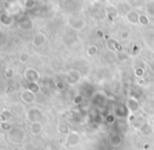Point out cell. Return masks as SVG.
<instances>
[{"mask_svg":"<svg viewBox=\"0 0 154 150\" xmlns=\"http://www.w3.org/2000/svg\"><path fill=\"white\" fill-rule=\"evenodd\" d=\"M29 131H31L32 134H39L41 131H42V124L40 122H36V123H31L29 125Z\"/></svg>","mask_w":154,"mask_h":150,"instance_id":"cell-6","label":"cell"},{"mask_svg":"<svg viewBox=\"0 0 154 150\" xmlns=\"http://www.w3.org/2000/svg\"><path fill=\"white\" fill-rule=\"evenodd\" d=\"M68 131H69L68 127H67L66 125H64V124H60V125L58 126V132H59V133L66 134V133H68Z\"/></svg>","mask_w":154,"mask_h":150,"instance_id":"cell-13","label":"cell"},{"mask_svg":"<svg viewBox=\"0 0 154 150\" xmlns=\"http://www.w3.org/2000/svg\"><path fill=\"white\" fill-rule=\"evenodd\" d=\"M20 4H22V8H26V10H31L35 6V4H36V1H34V0H24V1H20L19 2Z\"/></svg>","mask_w":154,"mask_h":150,"instance_id":"cell-10","label":"cell"},{"mask_svg":"<svg viewBox=\"0 0 154 150\" xmlns=\"http://www.w3.org/2000/svg\"><path fill=\"white\" fill-rule=\"evenodd\" d=\"M0 22L3 25H6V27H10V25L13 24L14 22V16L11 15L10 13L5 12H1L0 13Z\"/></svg>","mask_w":154,"mask_h":150,"instance_id":"cell-3","label":"cell"},{"mask_svg":"<svg viewBox=\"0 0 154 150\" xmlns=\"http://www.w3.org/2000/svg\"><path fill=\"white\" fill-rule=\"evenodd\" d=\"M45 39H46V37H45V35L43 33H38V34H36L32 37V45L36 47L41 46L45 42Z\"/></svg>","mask_w":154,"mask_h":150,"instance_id":"cell-4","label":"cell"},{"mask_svg":"<svg viewBox=\"0 0 154 150\" xmlns=\"http://www.w3.org/2000/svg\"><path fill=\"white\" fill-rule=\"evenodd\" d=\"M24 77L29 83L32 82H38L40 79V75L35 68H27L24 73Z\"/></svg>","mask_w":154,"mask_h":150,"instance_id":"cell-2","label":"cell"},{"mask_svg":"<svg viewBox=\"0 0 154 150\" xmlns=\"http://www.w3.org/2000/svg\"><path fill=\"white\" fill-rule=\"evenodd\" d=\"M21 99H22L25 103L31 104L35 101L36 97H35V93H32V91H29V89H25L22 93H21Z\"/></svg>","mask_w":154,"mask_h":150,"instance_id":"cell-5","label":"cell"},{"mask_svg":"<svg viewBox=\"0 0 154 150\" xmlns=\"http://www.w3.org/2000/svg\"><path fill=\"white\" fill-rule=\"evenodd\" d=\"M0 150H3V149H2V148H1V147H0Z\"/></svg>","mask_w":154,"mask_h":150,"instance_id":"cell-17","label":"cell"},{"mask_svg":"<svg viewBox=\"0 0 154 150\" xmlns=\"http://www.w3.org/2000/svg\"><path fill=\"white\" fill-rule=\"evenodd\" d=\"M27 89L36 95V93H38L40 91V85L38 84V82H32V83H29V85H27Z\"/></svg>","mask_w":154,"mask_h":150,"instance_id":"cell-9","label":"cell"},{"mask_svg":"<svg viewBox=\"0 0 154 150\" xmlns=\"http://www.w3.org/2000/svg\"><path fill=\"white\" fill-rule=\"evenodd\" d=\"M23 138H24V133L21 130L16 129L11 132V139H13V141H21L23 140Z\"/></svg>","mask_w":154,"mask_h":150,"instance_id":"cell-7","label":"cell"},{"mask_svg":"<svg viewBox=\"0 0 154 150\" xmlns=\"http://www.w3.org/2000/svg\"><path fill=\"white\" fill-rule=\"evenodd\" d=\"M14 75H15V70L12 67H8L4 71V78H6V79H12L14 77Z\"/></svg>","mask_w":154,"mask_h":150,"instance_id":"cell-11","label":"cell"},{"mask_svg":"<svg viewBox=\"0 0 154 150\" xmlns=\"http://www.w3.org/2000/svg\"><path fill=\"white\" fill-rule=\"evenodd\" d=\"M4 39H5V35H4L3 32L0 30V45H2L4 43Z\"/></svg>","mask_w":154,"mask_h":150,"instance_id":"cell-16","label":"cell"},{"mask_svg":"<svg viewBox=\"0 0 154 150\" xmlns=\"http://www.w3.org/2000/svg\"><path fill=\"white\" fill-rule=\"evenodd\" d=\"M27 119L32 123H36V122H40L43 118V114L40 109L38 108H32L27 111Z\"/></svg>","mask_w":154,"mask_h":150,"instance_id":"cell-1","label":"cell"},{"mask_svg":"<svg viewBox=\"0 0 154 150\" xmlns=\"http://www.w3.org/2000/svg\"><path fill=\"white\" fill-rule=\"evenodd\" d=\"M13 128V126L10 123H6V122H0V129L4 130V131H11Z\"/></svg>","mask_w":154,"mask_h":150,"instance_id":"cell-12","label":"cell"},{"mask_svg":"<svg viewBox=\"0 0 154 150\" xmlns=\"http://www.w3.org/2000/svg\"><path fill=\"white\" fill-rule=\"evenodd\" d=\"M19 25H20V27L23 30H29L32 29V21L29 20V18H26V19H24V20L20 21Z\"/></svg>","mask_w":154,"mask_h":150,"instance_id":"cell-8","label":"cell"},{"mask_svg":"<svg viewBox=\"0 0 154 150\" xmlns=\"http://www.w3.org/2000/svg\"><path fill=\"white\" fill-rule=\"evenodd\" d=\"M29 59V55L27 53H22L20 55V57H19V61H20L21 63H25L27 62Z\"/></svg>","mask_w":154,"mask_h":150,"instance_id":"cell-15","label":"cell"},{"mask_svg":"<svg viewBox=\"0 0 154 150\" xmlns=\"http://www.w3.org/2000/svg\"><path fill=\"white\" fill-rule=\"evenodd\" d=\"M15 91H16V87H15V85H13V84H8V85H6V87H5V92L6 93L12 95V93H14Z\"/></svg>","mask_w":154,"mask_h":150,"instance_id":"cell-14","label":"cell"}]
</instances>
